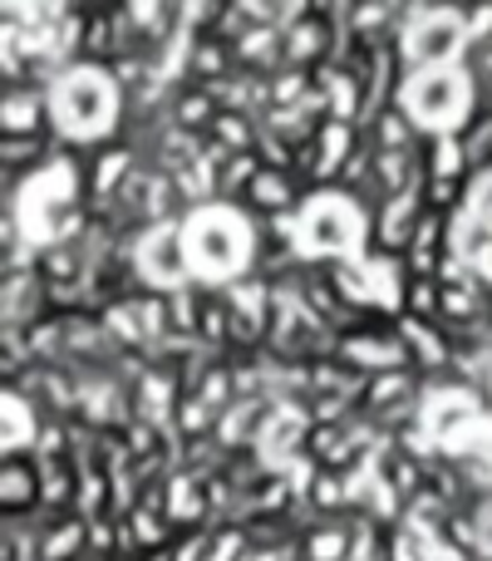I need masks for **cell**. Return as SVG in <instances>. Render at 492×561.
I'll return each instance as SVG.
<instances>
[{
    "mask_svg": "<svg viewBox=\"0 0 492 561\" xmlns=\"http://www.w3.org/2000/svg\"><path fill=\"white\" fill-rule=\"evenodd\" d=\"M59 128L69 138H99L108 134V89H104V69H75L59 79Z\"/></svg>",
    "mask_w": 492,
    "mask_h": 561,
    "instance_id": "obj_1",
    "label": "cell"
},
{
    "mask_svg": "<svg viewBox=\"0 0 492 561\" xmlns=\"http://www.w3.org/2000/svg\"><path fill=\"white\" fill-rule=\"evenodd\" d=\"M409 108L419 124H444V114L458 108V75L454 69H424L409 84Z\"/></svg>",
    "mask_w": 492,
    "mask_h": 561,
    "instance_id": "obj_2",
    "label": "cell"
},
{
    "mask_svg": "<svg viewBox=\"0 0 492 561\" xmlns=\"http://www.w3.org/2000/svg\"><path fill=\"white\" fill-rule=\"evenodd\" d=\"M0 497H5V517H30L45 503V473L30 463L25 454L5 458V478H0Z\"/></svg>",
    "mask_w": 492,
    "mask_h": 561,
    "instance_id": "obj_3",
    "label": "cell"
},
{
    "mask_svg": "<svg viewBox=\"0 0 492 561\" xmlns=\"http://www.w3.org/2000/svg\"><path fill=\"white\" fill-rule=\"evenodd\" d=\"M355 232H359V222H355V213L340 203V193L325 197V203L310 213V222H306V237H310L316 252H345V247L355 242Z\"/></svg>",
    "mask_w": 492,
    "mask_h": 561,
    "instance_id": "obj_4",
    "label": "cell"
},
{
    "mask_svg": "<svg viewBox=\"0 0 492 561\" xmlns=\"http://www.w3.org/2000/svg\"><path fill=\"white\" fill-rule=\"evenodd\" d=\"M5 138H45V94L35 84L5 89Z\"/></svg>",
    "mask_w": 492,
    "mask_h": 561,
    "instance_id": "obj_5",
    "label": "cell"
},
{
    "mask_svg": "<svg viewBox=\"0 0 492 561\" xmlns=\"http://www.w3.org/2000/svg\"><path fill=\"white\" fill-rule=\"evenodd\" d=\"M242 203L251 207V213H261V217H281L290 203H296V178L261 168V173L251 178V187L242 193Z\"/></svg>",
    "mask_w": 492,
    "mask_h": 561,
    "instance_id": "obj_6",
    "label": "cell"
},
{
    "mask_svg": "<svg viewBox=\"0 0 492 561\" xmlns=\"http://www.w3.org/2000/svg\"><path fill=\"white\" fill-rule=\"evenodd\" d=\"M207 138H213V144L222 148V153H232V158H237V153H256L261 128L251 124V114H242V108H222Z\"/></svg>",
    "mask_w": 492,
    "mask_h": 561,
    "instance_id": "obj_7",
    "label": "cell"
},
{
    "mask_svg": "<svg viewBox=\"0 0 492 561\" xmlns=\"http://www.w3.org/2000/svg\"><path fill=\"white\" fill-rule=\"evenodd\" d=\"M0 158H5V178H20L25 168H35V163H45V138H5L0 144Z\"/></svg>",
    "mask_w": 492,
    "mask_h": 561,
    "instance_id": "obj_8",
    "label": "cell"
}]
</instances>
